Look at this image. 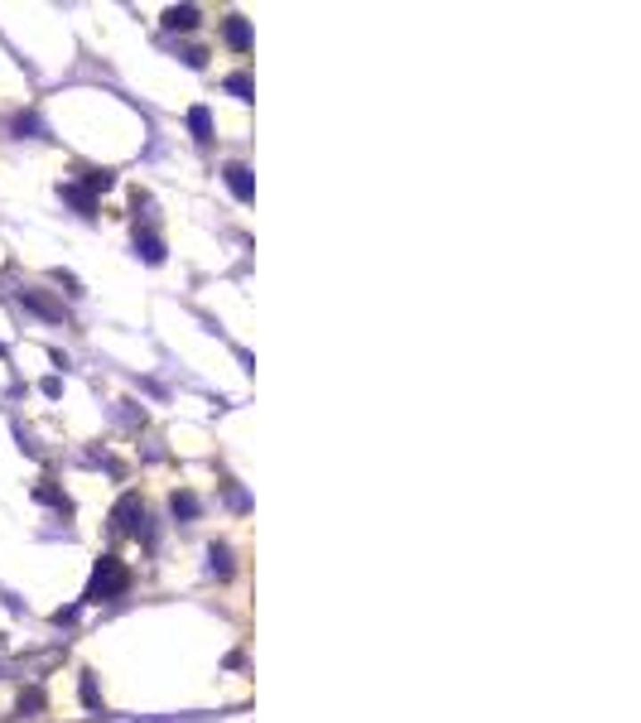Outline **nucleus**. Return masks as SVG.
I'll use <instances>...</instances> for the list:
<instances>
[{
	"label": "nucleus",
	"instance_id": "nucleus-1",
	"mask_svg": "<svg viewBox=\"0 0 641 723\" xmlns=\"http://www.w3.org/2000/svg\"><path fill=\"white\" fill-rule=\"evenodd\" d=\"M126 584H130V574L111 560V555H106V560H102L97 569H92L87 598H92V603H102V598H121V594H126Z\"/></svg>",
	"mask_w": 641,
	"mask_h": 723
},
{
	"label": "nucleus",
	"instance_id": "nucleus-2",
	"mask_svg": "<svg viewBox=\"0 0 641 723\" xmlns=\"http://www.w3.org/2000/svg\"><path fill=\"white\" fill-rule=\"evenodd\" d=\"M20 304H25V309H34V314H44V318H63V309H58L53 300H44L39 290H20Z\"/></svg>",
	"mask_w": 641,
	"mask_h": 723
},
{
	"label": "nucleus",
	"instance_id": "nucleus-3",
	"mask_svg": "<svg viewBox=\"0 0 641 723\" xmlns=\"http://www.w3.org/2000/svg\"><path fill=\"white\" fill-rule=\"evenodd\" d=\"M58 193H63L68 203H73V208L82 212V218H92V208H97V203H92V193H87V188H78V184H63Z\"/></svg>",
	"mask_w": 641,
	"mask_h": 723
},
{
	"label": "nucleus",
	"instance_id": "nucleus-4",
	"mask_svg": "<svg viewBox=\"0 0 641 723\" xmlns=\"http://www.w3.org/2000/svg\"><path fill=\"white\" fill-rule=\"evenodd\" d=\"M164 25H169V29H193L198 25V10L193 5H174L169 15H164Z\"/></svg>",
	"mask_w": 641,
	"mask_h": 723
},
{
	"label": "nucleus",
	"instance_id": "nucleus-5",
	"mask_svg": "<svg viewBox=\"0 0 641 723\" xmlns=\"http://www.w3.org/2000/svg\"><path fill=\"white\" fill-rule=\"evenodd\" d=\"M227 184H232L236 198H251V174H246L242 164H227Z\"/></svg>",
	"mask_w": 641,
	"mask_h": 723
},
{
	"label": "nucleus",
	"instance_id": "nucleus-6",
	"mask_svg": "<svg viewBox=\"0 0 641 723\" xmlns=\"http://www.w3.org/2000/svg\"><path fill=\"white\" fill-rule=\"evenodd\" d=\"M188 126H193L198 140H212V116H208V106H193V111H188Z\"/></svg>",
	"mask_w": 641,
	"mask_h": 723
},
{
	"label": "nucleus",
	"instance_id": "nucleus-7",
	"mask_svg": "<svg viewBox=\"0 0 641 723\" xmlns=\"http://www.w3.org/2000/svg\"><path fill=\"white\" fill-rule=\"evenodd\" d=\"M136 246H140V251H145V260H150V266H160V260H164V246H160V236H136Z\"/></svg>",
	"mask_w": 641,
	"mask_h": 723
},
{
	"label": "nucleus",
	"instance_id": "nucleus-8",
	"mask_svg": "<svg viewBox=\"0 0 641 723\" xmlns=\"http://www.w3.org/2000/svg\"><path fill=\"white\" fill-rule=\"evenodd\" d=\"M174 516L193 521V516H198V497H193V492H174Z\"/></svg>",
	"mask_w": 641,
	"mask_h": 723
},
{
	"label": "nucleus",
	"instance_id": "nucleus-9",
	"mask_svg": "<svg viewBox=\"0 0 641 723\" xmlns=\"http://www.w3.org/2000/svg\"><path fill=\"white\" fill-rule=\"evenodd\" d=\"M212 574H218V579H227L232 574V555H227V545H212Z\"/></svg>",
	"mask_w": 641,
	"mask_h": 723
},
{
	"label": "nucleus",
	"instance_id": "nucleus-10",
	"mask_svg": "<svg viewBox=\"0 0 641 723\" xmlns=\"http://www.w3.org/2000/svg\"><path fill=\"white\" fill-rule=\"evenodd\" d=\"M227 39L236 44V49H246V39H251V34H246V25H242V20H227Z\"/></svg>",
	"mask_w": 641,
	"mask_h": 723
},
{
	"label": "nucleus",
	"instance_id": "nucleus-11",
	"mask_svg": "<svg viewBox=\"0 0 641 723\" xmlns=\"http://www.w3.org/2000/svg\"><path fill=\"white\" fill-rule=\"evenodd\" d=\"M87 188H111V174H106V169H92V174H87Z\"/></svg>",
	"mask_w": 641,
	"mask_h": 723
},
{
	"label": "nucleus",
	"instance_id": "nucleus-12",
	"mask_svg": "<svg viewBox=\"0 0 641 723\" xmlns=\"http://www.w3.org/2000/svg\"><path fill=\"white\" fill-rule=\"evenodd\" d=\"M227 87L236 92V97H242L246 102V92H251V82H246V78H227Z\"/></svg>",
	"mask_w": 641,
	"mask_h": 723
}]
</instances>
